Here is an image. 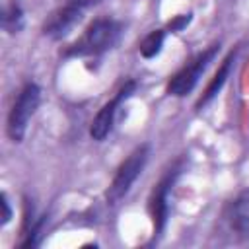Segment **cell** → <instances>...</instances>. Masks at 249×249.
I'll return each instance as SVG.
<instances>
[{
	"instance_id": "1",
	"label": "cell",
	"mask_w": 249,
	"mask_h": 249,
	"mask_svg": "<svg viewBox=\"0 0 249 249\" xmlns=\"http://www.w3.org/2000/svg\"><path fill=\"white\" fill-rule=\"evenodd\" d=\"M121 35V23L113 18H97L93 19L84 35L68 49L70 56H97L115 47Z\"/></svg>"
},
{
	"instance_id": "2",
	"label": "cell",
	"mask_w": 249,
	"mask_h": 249,
	"mask_svg": "<svg viewBox=\"0 0 249 249\" xmlns=\"http://www.w3.org/2000/svg\"><path fill=\"white\" fill-rule=\"evenodd\" d=\"M148 156H150L148 144H140L128 154V158L119 165V169H117V173H115V177L107 189V204L117 206L128 195L130 187L142 175V171L148 163Z\"/></svg>"
},
{
	"instance_id": "3",
	"label": "cell",
	"mask_w": 249,
	"mask_h": 249,
	"mask_svg": "<svg viewBox=\"0 0 249 249\" xmlns=\"http://www.w3.org/2000/svg\"><path fill=\"white\" fill-rule=\"evenodd\" d=\"M39 103H41V88L35 82H27L19 89V93H18V97L10 109V115H8L6 130L14 142L23 140L27 126H29V121L35 115Z\"/></svg>"
},
{
	"instance_id": "4",
	"label": "cell",
	"mask_w": 249,
	"mask_h": 249,
	"mask_svg": "<svg viewBox=\"0 0 249 249\" xmlns=\"http://www.w3.org/2000/svg\"><path fill=\"white\" fill-rule=\"evenodd\" d=\"M220 45H212L210 49L202 51L200 54H196L189 64H185L167 84V93L175 95V97H183L187 93H191L195 89V86L198 84L200 76L204 74V70L208 68V64L214 60L216 53H218Z\"/></svg>"
},
{
	"instance_id": "5",
	"label": "cell",
	"mask_w": 249,
	"mask_h": 249,
	"mask_svg": "<svg viewBox=\"0 0 249 249\" xmlns=\"http://www.w3.org/2000/svg\"><path fill=\"white\" fill-rule=\"evenodd\" d=\"M134 89H136V82H134V80H128V82L117 91V95H115L111 101H107V103L97 111V115H95L91 126H89V134H91L93 140L101 142V140H105V138L111 134L119 107L123 105V101H126V99L130 97V93H132Z\"/></svg>"
},
{
	"instance_id": "6",
	"label": "cell",
	"mask_w": 249,
	"mask_h": 249,
	"mask_svg": "<svg viewBox=\"0 0 249 249\" xmlns=\"http://www.w3.org/2000/svg\"><path fill=\"white\" fill-rule=\"evenodd\" d=\"M84 12H86V6L84 4H78V2H70L68 0L66 6L54 10L49 16V19L43 25V33L47 37H51V39H62V37H66L76 27V23H80Z\"/></svg>"
},
{
	"instance_id": "7",
	"label": "cell",
	"mask_w": 249,
	"mask_h": 249,
	"mask_svg": "<svg viewBox=\"0 0 249 249\" xmlns=\"http://www.w3.org/2000/svg\"><path fill=\"white\" fill-rule=\"evenodd\" d=\"M179 169L181 167H173L167 175H163V179L152 191L150 212H152V220H154V235H160L165 228L167 214H169V191H171V187L179 175Z\"/></svg>"
},
{
	"instance_id": "8",
	"label": "cell",
	"mask_w": 249,
	"mask_h": 249,
	"mask_svg": "<svg viewBox=\"0 0 249 249\" xmlns=\"http://www.w3.org/2000/svg\"><path fill=\"white\" fill-rule=\"evenodd\" d=\"M228 224L231 228V231L241 237V239H249V189L241 191L228 206Z\"/></svg>"
},
{
	"instance_id": "9",
	"label": "cell",
	"mask_w": 249,
	"mask_h": 249,
	"mask_svg": "<svg viewBox=\"0 0 249 249\" xmlns=\"http://www.w3.org/2000/svg\"><path fill=\"white\" fill-rule=\"evenodd\" d=\"M235 53H237V51H231V53L224 58L222 66L218 68V72L214 74V78H212V80H210V84L206 86V89H204L202 97L196 101V109H200V107L208 105V103H210V101L220 93V89L224 88V84H226V80H228V76H230L231 64H233V60H235Z\"/></svg>"
},
{
	"instance_id": "10",
	"label": "cell",
	"mask_w": 249,
	"mask_h": 249,
	"mask_svg": "<svg viewBox=\"0 0 249 249\" xmlns=\"http://www.w3.org/2000/svg\"><path fill=\"white\" fill-rule=\"evenodd\" d=\"M163 41H165V29H154V31H150L142 39V43H140V54L144 58H148V60L154 58V56H158L160 51H161V47H163Z\"/></svg>"
},
{
	"instance_id": "11",
	"label": "cell",
	"mask_w": 249,
	"mask_h": 249,
	"mask_svg": "<svg viewBox=\"0 0 249 249\" xmlns=\"http://www.w3.org/2000/svg\"><path fill=\"white\" fill-rule=\"evenodd\" d=\"M2 25H4V29H6L8 33H18V31H21V27H23V10H21V6L18 4V0L10 2V6L6 8L4 16H2Z\"/></svg>"
},
{
	"instance_id": "12",
	"label": "cell",
	"mask_w": 249,
	"mask_h": 249,
	"mask_svg": "<svg viewBox=\"0 0 249 249\" xmlns=\"http://www.w3.org/2000/svg\"><path fill=\"white\" fill-rule=\"evenodd\" d=\"M191 19H193V14H181V16H175V18L169 21L167 29H169L171 33H179V31H183V29L191 23Z\"/></svg>"
},
{
	"instance_id": "13",
	"label": "cell",
	"mask_w": 249,
	"mask_h": 249,
	"mask_svg": "<svg viewBox=\"0 0 249 249\" xmlns=\"http://www.w3.org/2000/svg\"><path fill=\"white\" fill-rule=\"evenodd\" d=\"M0 206H2V220H0V226H6L10 220H12V208H10V202H8V196L6 193H2L0 196Z\"/></svg>"
},
{
	"instance_id": "14",
	"label": "cell",
	"mask_w": 249,
	"mask_h": 249,
	"mask_svg": "<svg viewBox=\"0 0 249 249\" xmlns=\"http://www.w3.org/2000/svg\"><path fill=\"white\" fill-rule=\"evenodd\" d=\"M70 2H78V4H84V6L88 8V6H91V4H95V2H99V0H70Z\"/></svg>"
}]
</instances>
